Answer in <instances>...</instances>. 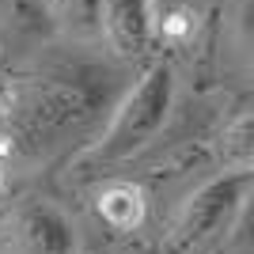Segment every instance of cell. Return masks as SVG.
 I'll use <instances>...</instances> for the list:
<instances>
[{
	"instance_id": "obj_6",
	"label": "cell",
	"mask_w": 254,
	"mask_h": 254,
	"mask_svg": "<svg viewBox=\"0 0 254 254\" xmlns=\"http://www.w3.org/2000/svg\"><path fill=\"white\" fill-rule=\"evenodd\" d=\"M148 212V197L137 182L126 179H110L95 190V216L110 228V232H133L144 224Z\"/></svg>"
},
{
	"instance_id": "obj_4",
	"label": "cell",
	"mask_w": 254,
	"mask_h": 254,
	"mask_svg": "<svg viewBox=\"0 0 254 254\" xmlns=\"http://www.w3.org/2000/svg\"><path fill=\"white\" fill-rule=\"evenodd\" d=\"M4 254H76V232L57 205L31 197L8 216L0 232Z\"/></svg>"
},
{
	"instance_id": "obj_10",
	"label": "cell",
	"mask_w": 254,
	"mask_h": 254,
	"mask_svg": "<svg viewBox=\"0 0 254 254\" xmlns=\"http://www.w3.org/2000/svg\"><path fill=\"white\" fill-rule=\"evenodd\" d=\"M193 27H197V15L190 8H175L171 15L156 19V34H163L167 42H182L186 34H193Z\"/></svg>"
},
{
	"instance_id": "obj_2",
	"label": "cell",
	"mask_w": 254,
	"mask_h": 254,
	"mask_svg": "<svg viewBox=\"0 0 254 254\" xmlns=\"http://www.w3.org/2000/svg\"><path fill=\"white\" fill-rule=\"evenodd\" d=\"M254 190V171L251 167H232L209 179L205 186L182 201L175 232H171V254H209L235 232V224L243 220L247 201Z\"/></svg>"
},
{
	"instance_id": "obj_11",
	"label": "cell",
	"mask_w": 254,
	"mask_h": 254,
	"mask_svg": "<svg viewBox=\"0 0 254 254\" xmlns=\"http://www.w3.org/2000/svg\"><path fill=\"white\" fill-rule=\"evenodd\" d=\"M4 193H8V175H4V163H0V201H4Z\"/></svg>"
},
{
	"instance_id": "obj_9",
	"label": "cell",
	"mask_w": 254,
	"mask_h": 254,
	"mask_svg": "<svg viewBox=\"0 0 254 254\" xmlns=\"http://www.w3.org/2000/svg\"><path fill=\"white\" fill-rule=\"evenodd\" d=\"M224 140H228V144H224V156L232 159L235 167H251V114H247V110L224 129Z\"/></svg>"
},
{
	"instance_id": "obj_5",
	"label": "cell",
	"mask_w": 254,
	"mask_h": 254,
	"mask_svg": "<svg viewBox=\"0 0 254 254\" xmlns=\"http://www.w3.org/2000/svg\"><path fill=\"white\" fill-rule=\"evenodd\" d=\"M99 34L118 57H144L156 42V8L152 0H103Z\"/></svg>"
},
{
	"instance_id": "obj_7",
	"label": "cell",
	"mask_w": 254,
	"mask_h": 254,
	"mask_svg": "<svg viewBox=\"0 0 254 254\" xmlns=\"http://www.w3.org/2000/svg\"><path fill=\"white\" fill-rule=\"evenodd\" d=\"M53 27H64L68 34L91 38L99 34V15H103V0H46Z\"/></svg>"
},
{
	"instance_id": "obj_12",
	"label": "cell",
	"mask_w": 254,
	"mask_h": 254,
	"mask_svg": "<svg viewBox=\"0 0 254 254\" xmlns=\"http://www.w3.org/2000/svg\"><path fill=\"white\" fill-rule=\"evenodd\" d=\"M4 118H8V103L0 99V126H4Z\"/></svg>"
},
{
	"instance_id": "obj_8",
	"label": "cell",
	"mask_w": 254,
	"mask_h": 254,
	"mask_svg": "<svg viewBox=\"0 0 254 254\" xmlns=\"http://www.w3.org/2000/svg\"><path fill=\"white\" fill-rule=\"evenodd\" d=\"M0 19L19 34H46L53 27L46 0H0Z\"/></svg>"
},
{
	"instance_id": "obj_1",
	"label": "cell",
	"mask_w": 254,
	"mask_h": 254,
	"mask_svg": "<svg viewBox=\"0 0 254 254\" xmlns=\"http://www.w3.org/2000/svg\"><path fill=\"white\" fill-rule=\"evenodd\" d=\"M95 87L84 80H38L8 103L4 122L15 129V140L27 152H46L80 126H87L95 114Z\"/></svg>"
},
{
	"instance_id": "obj_3",
	"label": "cell",
	"mask_w": 254,
	"mask_h": 254,
	"mask_svg": "<svg viewBox=\"0 0 254 254\" xmlns=\"http://www.w3.org/2000/svg\"><path fill=\"white\" fill-rule=\"evenodd\" d=\"M171 103H175V72H171L167 61H156L148 72L133 84V91L118 103L103 140H99L87 156L103 159V163L129 159L133 152H140L144 144H152V140L159 137V129L167 126Z\"/></svg>"
}]
</instances>
